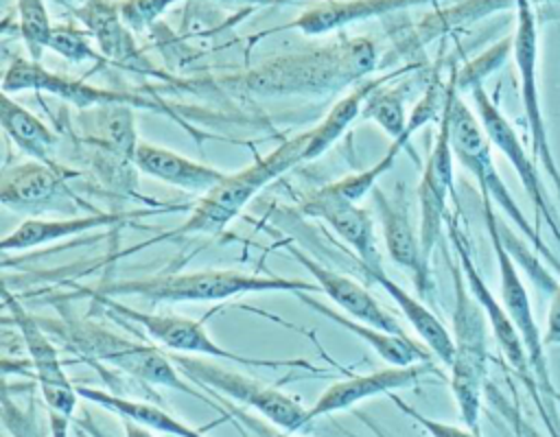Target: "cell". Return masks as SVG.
I'll list each match as a JSON object with an SVG mask.
<instances>
[{
	"label": "cell",
	"mask_w": 560,
	"mask_h": 437,
	"mask_svg": "<svg viewBox=\"0 0 560 437\" xmlns=\"http://www.w3.org/2000/svg\"><path fill=\"white\" fill-rule=\"evenodd\" d=\"M378 50L368 37L280 55L217 81L219 87L238 90L260 98L326 96L350 83H361L376 68Z\"/></svg>",
	"instance_id": "cell-1"
},
{
	"label": "cell",
	"mask_w": 560,
	"mask_h": 437,
	"mask_svg": "<svg viewBox=\"0 0 560 437\" xmlns=\"http://www.w3.org/2000/svg\"><path fill=\"white\" fill-rule=\"evenodd\" d=\"M313 293L317 282L302 277L245 273L236 269H201L188 273H162L147 277L118 280L103 286L98 293L107 297H142L147 302H223L247 293Z\"/></svg>",
	"instance_id": "cell-2"
},
{
	"label": "cell",
	"mask_w": 560,
	"mask_h": 437,
	"mask_svg": "<svg viewBox=\"0 0 560 437\" xmlns=\"http://www.w3.org/2000/svg\"><path fill=\"white\" fill-rule=\"evenodd\" d=\"M455 81V70L446 83V111L451 125V146L455 160L475 177L481 194H488L494 205L501 208L505 218H510L516 229L527 238L536 253H540L558 273H560V258L547 247L540 232L532 221L525 216L512 192L508 190L505 181L501 179L494 160H492V142L488 140L477 114L464 103L459 96Z\"/></svg>",
	"instance_id": "cell-3"
},
{
	"label": "cell",
	"mask_w": 560,
	"mask_h": 437,
	"mask_svg": "<svg viewBox=\"0 0 560 437\" xmlns=\"http://www.w3.org/2000/svg\"><path fill=\"white\" fill-rule=\"evenodd\" d=\"M57 330L68 339V343L81 352L88 358L101 361L105 365H112L120 369L122 374L147 382L155 387H168L179 393H186L208 406L223 409L214 400L206 398L199 389L192 387V380H188L171 356H166L158 343H142L133 341L129 336H122L114 330H107L94 321L88 319H63L57 321Z\"/></svg>",
	"instance_id": "cell-4"
},
{
	"label": "cell",
	"mask_w": 560,
	"mask_h": 437,
	"mask_svg": "<svg viewBox=\"0 0 560 437\" xmlns=\"http://www.w3.org/2000/svg\"><path fill=\"white\" fill-rule=\"evenodd\" d=\"M308 142V131L284 140L269 155L254 160L247 168L236 173H225V177L214 184L201 199L190 208L188 218L168 232V236H192V234H221L241 210L260 192L269 181L302 162Z\"/></svg>",
	"instance_id": "cell-5"
},
{
	"label": "cell",
	"mask_w": 560,
	"mask_h": 437,
	"mask_svg": "<svg viewBox=\"0 0 560 437\" xmlns=\"http://www.w3.org/2000/svg\"><path fill=\"white\" fill-rule=\"evenodd\" d=\"M455 291L453 341L455 358L451 363V391L464 426L479 433L481 398L488 376V336L490 326L481 304L470 293L462 267L448 264Z\"/></svg>",
	"instance_id": "cell-6"
},
{
	"label": "cell",
	"mask_w": 560,
	"mask_h": 437,
	"mask_svg": "<svg viewBox=\"0 0 560 437\" xmlns=\"http://www.w3.org/2000/svg\"><path fill=\"white\" fill-rule=\"evenodd\" d=\"M481 210H483V223H486V232L490 236V245L497 258V269H499V291H501V304L505 306L512 323L516 326L523 345L527 350L529 356V365L534 369L538 389L542 393V400L547 404L549 415L553 417V422L560 426V420L553 411V404L560 402V393L553 387L551 374H549V365H547V356H545V341H542V330L536 323L534 310H532V302H529V293L521 280L518 273V264L512 258V253L508 251L503 238H501V221L497 218L494 212V203L488 194H481Z\"/></svg>",
	"instance_id": "cell-7"
},
{
	"label": "cell",
	"mask_w": 560,
	"mask_h": 437,
	"mask_svg": "<svg viewBox=\"0 0 560 437\" xmlns=\"http://www.w3.org/2000/svg\"><path fill=\"white\" fill-rule=\"evenodd\" d=\"M173 363L177 369L192 382H197L206 391H221L223 395L258 411L265 420H269L282 433H306L311 422L306 417V406L300 400L291 398L282 389H276L267 382H260L247 374L232 371L221 367L212 358H192L188 354H175Z\"/></svg>",
	"instance_id": "cell-8"
},
{
	"label": "cell",
	"mask_w": 560,
	"mask_h": 437,
	"mask_svg": "<svg viewBox=\"0 0 560 437\" xmlns=\"http://www.w3.org/2000/svg\"><path fill=\"white\" fill-rule=\"evenodd\" d=\"M90 297L98 304L109 308L114 315L120 319H127L131 323H138L158 345L175 352V354H188V356H208V358H223L232 361L243 367H304V369H315L306 361H269V358H252L236 354L223 345H219L206 330V326L199 319H190L184 315H173V312H147L131 308L114 297H107L98 291H92Z\"/></svg>",
	"instance_id": "cell-9"
},
{
	"label": "cell",
	"mask_w": 560,
	"mask_h": 437,
	"mask_svg": "<svg viewBox=\"0 0 560 437\" xmlns=\"http://www.w3.org/2000/svg\"><path fill=\"white\" fill-rule=\"evenodd\" d=\"M2 302L9 308L24 347L28 352V361L33 365V374L44 400V406L48 411V428L52 437H68L72 413L77 411L79 391L70 382L63 363L59 358L57 347L50 341V334L46 332L39 317L31 315L11 293L9 288H2Z\"/></svg>",
	"instance_id": "cell-10"
},
{
	"label": "cell",
	"mask_w": 560,
	"mask_h": 437,
	"mask_svg": "<svg viewBox=\"0 0 560 437\" xmlns=\"http://www.w3.org/2000/svg\"><path fill=\"white\" fill-rule=\"evenodd\" d=\"M446 229H448V240L453 245V251L457 256V262L462 267V273L466 277V284L470 288V293L475 295V299L481 304L483 312H486V319H488V326H490V332L503 354V358L508 361V365L512 367V371L518 376V380L525 385V389L529 391V395L534 398L545 424L549 426L551 435L553 437H560V426L553 422V417L549 415L547 411V404L542 400V393L538 389V382H536V376H534V369L529 365V356H527V350L523 345V339L516 330V326L512 323L505 306L494 297V293L488 288L486 280L481 277L475 260H472V253H470V245L464 236V232L459 229L455 216H448L446 218Z\"/></svg>",
	"instance_id": "cell-11"
},
{
	"label": "cell",
	"mask_w": 560,
	"mask_h": 437,
	"mask_svg": "<svg viewBox=\"0 0 560 437\" xmlns=\"http://www.w3.org/2000/svg\"><path fill=\"white\" fill-rule=\"evenodd\" d=\"M516 26L512 33V57L518 74V90L523 114L529 131L532 153L538 164L549 175L558 203H560V166L549 144V131L540 103V85H538V24L532 0H516Z\"/></svg>",
	"instance_id": "cell-12"
},
{
	"label": "cell",
	"mask_w": 560,
	"mask_h": 437,
	"mask_svg": "<svg viewBox=\"0 0 560 437\" xmlns=\"http://www.w3.org/2000/svg\"><path fill=\"white\" fill-rule=\"evenodd\" d=\"M472 96V105H475V114L488 135V140L492 142L494 149H499V153L510 162V166L514 168V173L521 179V186L527 194V199L534 205V214H536V227L540 232V225H547L553 234V238L560 245V223H558V214L549 201L547 188L540 179L538 173V164L534 162V157L529 155V151L523 146L516 129L512 127V122L505 118V114L499 109V105L488 96V92L483 90V85H475L470 90Z\"/></svg>",
	"instance_id": "cell-13"
},
{
	"label": "cell",
	"mask_w": 560,
	"mask_h": 437,
	"mask_svg": "<svg viewBox=\"0 0 560 437\" xmlns=\"http://www.w3.org/2000/svg\"><path fill=\"white\" fill-rule=\"evenodd\" d=\"M28 90L50 92V94H55V96H59V98H63V101L72 103L74 107H81V109L122 103V105H131V107H140V109H155V111L168 114L166 105H162L160 101H153L149 96L96 87V85H90L88 81L66 76V74H59V72H50L42 66V61H35L31 57L28 59L15 57L4 70L2 92H7V94L15 92L18 94V92H28Z\"/></svg>",
	"instance_id": "cell-14"
},
{
	"label": "cell",
	"mask_w": 560,
	"mask_h": 437,
	"mask_svg": "<svg viewBox=\"0 0 560 437\" xmlns=\"http://www.w3.org/2000/svg\"><path fill=\"white\" fill-rule=\"evenodd\" d=\"M438 135L435 144L424 162L420 186H418V199H420V247L424 264L429 267L431 253L438 245V238L442 234V225L446 223V203L453 192V146H451V125H448V111L446 103L442 109V116L438 118Z\"/></svg>",
	"instance_id": "cell-15"
},
{
	"label": "cell",
	"mask_w": 560,
	"mask_h": 437,
	"mask_svg": "<svg viewBox=\"0 0 560 437\" xmlns=\"http://www.w3.org/2000/svg\"><path fill=\"white\" fill-rule=\"evenodd\" d=\"M302 212L324 221L361 260V269H383L374 236V221L365 208L324 186L302 201Z\"/></svg>",
	"instance_id": "cell-16"
},
{
	"label": "cell",
	"mask_w": 560,
	"mask_h": 437,
	"mask_svg": "<svg viewBox=\"0 0 560 437\" xmlns=\"http://www.w3.org/2000/svg\"><path fill=\"white\" fill-rule=\"evenodd\" d=\"M433 369H435L433 361H427V363H416L407 367L389 365L372 374H354L350 378L337 380L330 387H326L319 393V398L306 409V417L313 424L324 415L348 411L363 400H370L376 395H389L398 389H407Z\"/></svg>",
	"instance_id": "cell-17"
},
{
	"label": "cell",
	"mask_w": 560,
	"mask_h": 437,
	"mask_svg": "<svg viewBox=\"0 0 560 437\" xmlns=\"http://www.w3.org/2000/svg\"><path fill=\"white\" fill-rule=\"evenodd\" d=\"M287 251L293 256L295 262H300L317 282L319 291L328 295V299H332L341 310H346L352 319L394 332V334H405L402 326L398 323L396 317H392L374 297L372 293H368L365 286H361L357 280L341 275L324 264H319L317 260L308 258L302 249H298L295 245L287 243L284 245Z\"/></svg>",
	"instance_id": "cell-18"
},
{
	"label": "cell",
	"mask_w": 560,
	"mask_h": 437,
	"mask_svg": "<svg viewBox=\"0 0 560 437\" xmlns=\"http://www.w3.org/2000/svg\"><path fill=\"white\" fill-rule=\"evenodd\" d=\"M72 173L52 162L28 160L7 166L0 179V201L15 212H39L52 205L66 190V179Z\"/></svg>",
	"instance_id": "cell-19"
},
{
	"label": "cell",
	"mask_w": 560,
	"mask_h": 437,
	"mask_svg": "<svg viewBox=\"0 0 560 437\" xmlns=\"http://www.w3.org/2000/svg\"><path fill=\"white\" fill-rule=\"evenodd\" d=\"M444 103H446V85L442 87V83H440L438 76H435V79L429 83V87L424 90V96L420 98V103H416V107L411 109L405 133H402L400 138L392 140V144L387 146L385 155H383L376 164L368 166L365 170L346 175V177H341V179H337V181H332V184H328V186H330L337 194H341V197H346V199H350V201L363 199L368 192H372V188L376 186V179H378L381 175H385V173L394 166L396 157H398L400 151L409 144L411 135H413L420 127H424L429 120L442 116Z\"/></svg>",
	"instance_id": "cell-20"
},
{
	"label": "cell",
	"mask_w": 560,
	"mask_h": 437,
	"mask_svg": "<svg viewBox=\"0 0 560 437\" xmlns=\"http://www.w3.org/2000/svg\"><path fill=\"white\" fill-rule=\"evenodd\" d=\"M74 17L85 26V31L94 37L101 48V55L112 63L136 72H155L149 59L136 46L131 31L120 17L118 2L112 0H85L77 7Z\"/></svg>",
	"instance_id": "cell-21"
},
{
	"label": "cell",
	"mask_w": 560,
	"mask_h": 437,
	"mask_svg": "<svg viewBox=\"0 0 560 437\" xmlns=\"http://www.w3.org/2000/svg\"><path fill=\"white\" fill-rule=\"evenodd\" d=\"M173 208H153V210H133V212H92L85 216H66V218H26L13 232H9L2 243L0 251H24L31 247H39L46 243L61 240L66 236H79L92 229L109 227L116 223H125L133 216H149L158 212H166Z\"/></svg>",
	"instance_id": "cell-22"
},
{
	"label": "cell",
	"mask_w": 560,
	"mask_h": 437,
	"mask_svg": "<svg viewBox=\"0 0 560 437\" xmlns=\"http://www.w3.org/2000/svg\"><path fill=\"white\" fill-rule=\"evenodd\" d=\"M440 0H328L302 11L284 28H298L304 35H324L359 20H370L402 9L438 4Z\"/></svg>",
	"instance_id": "cell-23"
},
{
	"label": "cell",
	"mask_w": 560,
	"mask_h": 437,
	"mask_svg": "<svg viewBox=\"0 0 560 437\" xmlns=\"http://www.w3.org/2000/svg\"><path fill=\"white\" fill-rule=\"evenodd\" d=\"M133 166L158 181H164L168 186H175L188 192H201V194L208 192L214 184H219L225 177V173L214 166L195 162L166 146L142 142V140L136 149Z\"/></svg>",
	"instance_id": "cell-24"
},
{
	"label": "cell",
	"mask_w": 560,
	"mask_h": 437,
	"mask_svg": "<svg viewBox=\"0 0 560 437\" xmlns=\"http://www.w3.org/2000/svg\"><path fill=\"white\" fill-rule=\"evenodd\" d=\"M300 302H304L311 310L319 312L322 317L335 321L339 328H343L346 332L354 334L357 339H361L365 345H370L383 361H387L394 367H407V365H416V363H427L433 361L435 356L431 354V350L424 343H418L413 339H409L407 334H394L368 323H361L352 317H343L337 310L328 308L324 302L311 297L308 293H298L295 295Z\"/></svg>",
	"instance_id": "cell-25"
},
{
	"label": "cell",
	"mask_w": 560,
	"mask_h": 437,
	"mask_svg": "<svg viewBox=\"0 0 560 437\" xmlns=\"http://www.w3.org/2000/svg\"><path fill=\"white\" fill-rule=\"evenodd\" d=\"M372 199L376 205V214L381 218L383 243H385L387 256L398 267L409 269L416 286L424 293L429 288V267L424 264L420 238L416 236V232L411 227L405 205L387 199L385 192L376 186L372 188Z\"/></svg>",
	"instance_id": "cell-26"
},
{
	"label": "cell",
	"mask_w": 560,
	"mask_h": 437,
	"mask_svg": "<svg viewBox=\"0 0 560 437\" xmlns=\"http://www.w3.org/2000/svg\"><path fill=\"white\" fill-rule=\"evenodd\" d=\"M389 297L392 302L402 310L407 323L416 330L420 341L431 350V354L446 367H451L455 358V341L448 328L435 317L418 297L407 293L400 284H396L389 275H385L383 269H363Z\"/></svg>",
	"instance_id": "cell-27"
},
{
	"label": "cell",
	"mask_w": 560,
	"mask_h": 437,
	"mask_svg": "<svg viewBox=\"0 0 560 437\" xmlns=\"http://www.w3.org/2000/svg\"><path fill=\"white\" fill-rule=\"evenodd\" d=\"M398 74H405V68L402 70H396V72H389L385 76H378V79H365L361 81L352 92H348L346 96H341L330 109L328 114L324 116V120L308 129V142H306V149H304V155H302V162H308V160H315L319 157L322 153H326L343 133L346 129L357 120L361 118V111H363V105L365 101L370 98V94L374 90H378L381 85H385L387 79H394Z\"/></svg>",
	"instance_id": "cell-28"
},
{
	"label": "cell",
	"mask_w": 560,
	"mask_h": 437,
	"mask_svg": "<svg viewBox=\"0 0 560 437\" xmlns=\"http://www.w3.org/2000/svg\"><path fill=\"white\" fill-rule=\"evenodd\" d=\"M77 391L83 400L103 406L105 411L114 413L116 417H131L158 433H166L173 437H210L201 428H195V426L182 422L179 417L171 415L168 411H164L155 404H149L142 400H131V398H125V395H118V393H112L105 389L77 387Z\"/></svg>",
	"instance_id": "cell-29"
},
{
	"label": "cell",
	"mask_w": 560,
	"mask_h": 437,
	"mask_svg": "<svg viewBox=\"0 0 560 437\" xmlns=\"http://www.w3.org/2000/svg\"><path fill=\"white\" fill-rule=\"evenodd\" d=\"M0 122L7 138L24 155H28L31 160L50 162L59 140L57 133L50 131L33 111L13 101L7 92H2L0 96Z\"/></svg>",
	"instance_id": "cell-30"
},
{
	"label": "cell",
	"mask_w": 560,
	"mask_h": 437,
	"mask_svg": "<svg viewBox=\"0 0 560 437\" xmlns=\"http://www.w3.org/2000/svg\"><path fill=\"white\" fill-rule=\"evenodd\" d=\"M88 114L92 118L90 120L92 131L98 133V142L105 144L112 153H116L125 162L133 164V155L140 144L136 133L133 107L122 103H112V105L90 107Z\"/></svg>",
	"instance_id": "cell-31"
},
{
	"label": "cell",
	"mask_w": 560,
	"mask_h": 437,
	"mask_svg": "<svg viewBox=\"0 0 560 437\" xmlns=\"http://www.w3.org/2000/svg\"><path fill=\"white\" fill-rule=\"evenodd\" d=\"M510 7H516V0H462L455 7L435 9L422 22H418V28H416L418 44L420 42L427 44L433 37H440L453 28L472 24L494 11H503Z\"/></svg>",
	"instance_id": "cell-32"
},
{
	"label": "cell",
	"mask_w": 560,
	"mask_h": 437,
	"mask_svg": "<svg viewBox=\"0 0 560 437\" xmlns=\"http://www.w3.org/2000/svg\"><path fill=\"white\" fill-rule=\"evenodd\" d=\"M363 120L376 122L392 140L400 138L407 129L409 116L405 114V101L398 90H385L383 85L370 94L361 111Z\"/></svg>",
	"instance_id": "cell-33"
},
{
	"label": "cell",
	"mask_w": 560,
	"mask_h": 437,
	"mask_svg": "<svg viewBox=\"0 0 560 437\" xmlns=\"http://www.w3.org/2000/svg\"><path fill=\"white\" fill-rule=\"evenodd\" d=\"M20 15V35L31 59L39 61L44 48H48V37L52 31V22L44 0H15Z\"/></svg>",
	"instance_id": "cell-34"
},
{
	"label": "cell",
	"mask_w": 560,
	"mask_h": 437,
	"mask_svg": "<svg viewBox=\"0 0 560 437\" xmlns=\"http://www.w3.org/2000/svg\"><path fill=\"white\" fill-rule=\"evenodd\" d=\"M508 55H512V35L497 42L494 46H490L486 52H481L479 57L468 61L462 70H455L457 90L459 92H464V90L470 92L475 85H481L488 74H492L497 68L503 66Z\"/></svg>",
	"instance_id": "cell-35"
},
{
	"label": "cell",
	"mask_w": 560,
	"mask_h": 437,
	"mask_svg": "<svg viewBox=\"0 0 560 437\" xmlns=\"http://www.w3.org/2000/svg\"><path fill=\"white\" fill-rule=\"evenodd\" d=\"M48 48L57 55L70 59L72 63H81L85 59H98V55L92 50L88 42V31H79L68 24H57L50 31Z\"/></svg>",
	"instance_id": "cell-36"
},
{
	"label": "cell",
	"mask_w": 560,
	"mask_h": 437,
	"mask_svg": "<svg viewBox=\"0 0 560 437\" xmlns=\"http://www.w3.org/2000/svg\"><path fill=\"white\" fill-rule=\"evenodd\" d=\"M175 2L179 0H120L118 11L131 33H142Z\"/></svg>",
	"instance_id": "cell-37"
},
{
	"label": "cell",
	"mask_w": 560,
	"mask_h": 437,
	"mask_svg": "<svg viewBox=\"0 0 560 437\" xmlns=\"http://www.w3.org/2000/svg\"><path fill=\"white\" fill-rule=\"evenodd\" d=\"M407 417H411L416 424H420V428L429 435V437H479L477 430L468 428V426H455V424H446L440 420H433L424 413H420L418 409H413L411 404H407L398 393H389L387 395Z\"/></svg>",
	"instance_id": "cell-38"
},
{
	"label": "cell",
	"mask_w": 560,
	"mask_h": 437,
	"mask_svg": "<svg viewBox=\"0 0 560 437\" xmlns=\"http://www.w3.org/2000/svg\"><path fill=\"white\" fill-rule=\"evenodd\" d=\"M542 341H545V345H560V284L551 293L547 321H545V330H542Z\"/></svg>",
	"instance_id": "cell-39"
},
{
	"label": "cell",
	"mask_w": 560,
	"mask_h": 437,
	"mask_svg": "<svg viewBox=\"0 0 560 437\" xmlns=\"http://www.w3.org/2000/svg\"><path fill=\"white\" fill-rule=\"evenodd\" d=\"M122 422V428H125V437H155L153 435V428L131 420V417H120Z\"/></svg>",
	"instance_id": "cell-40"
},
{
	"label": "cell",
	"mask_w": 560,
	"mask_h": 437,
	"mask_svg": "<svg viewBox=\"0 0 560 437\" xmlns=\"http://www.w3.org/2000/svg\"><path fill=\"white\" fill-rule=\"evenodd\" d=\"M357 417H359V420H361L365 426H370V428H372V433H374L376 437H387V435L381 430V426H378V424H374V422H372L368 415H363V413H357Z\"/></svg>",
	"instance_id": "cell-41"
},
{
	"label": "cell",
	"mask_w": 560,
	"mask_h": 437,
	"mask_svg": "<svg viewBox=\"0 0 560 437\" xmlns=\"http://www.w3.org/2000/svg\"><path fill=\"white\" fill-rule=\"evenodd\" d=\"M223 2H249V4H269L273 0H223Z\"/></svg>",
	"instance_id": "cell-42"
},
{
	"label": "cell",
	"mask_w": 560,
	"mask_h": 437,
	"mask_svg": "<svg viewBox=\"0 0 560 437\" xmlns=\"http://www.w3.org/2000/svg\"><path fill=\"white\" fill-rule=\"evenodd\" d=\"M267 437H298V435H291V433H271Z\"/></svg>",
	"instance_id": "cell-43"
}]
</instances>
